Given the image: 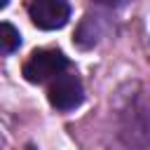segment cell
I'll list each match as a JSON object with an SVG mask.
<instances>
[{"label":"cell","instance_id":"cell-1","mask_svg":"<svg viewBox=\"0 0 150 150\" xmlns=\"http://www.w3.org/2000/svg\"><path fill=\"white\" fill-rule=\"evenodd\" d=\"M68 68V59L59 49H38L23 63V77L33 84H42L52 77H59Z\"/></svg>","mask_w":150,"mask_h":150},{"label":"cell","instance_id":"cell-2","mask_svg":"<svg viewBox=\"0 0 150 150\" xmlns=\"http://www.w3.org/2000/svg\"><path fill=\"white\" fill-rule=\"evenodd\" d=\"M28 16L38 28L56 30L68 23L70 5H68V0H33L28 5Z\"/></svg>","mask_w":150,"mask_h":150},{"label":"cell","instance_id":"cell-3","mask_svg":"<svg viewBox=\"0 0 150 150\" xmlns=\"http://www.w3.org/2000/svg\"><path fill=\"white\" fill-rule=\"evenodd\" d=\"M47 98L56 110H73L82 103L84 98V89L82 82L75 75H66L61 73L59 77H54V82L47 89Z\"/></svg>","mask_w":150,"mask_h":150},{"label":"cell","instance_id":"cell-4","mask_svg":"<svg viewBox=\"0 0 150 150\" xmlns=\"http://www.w3.org/2000/svg\"><path fill=\"white\" fill-rule=\"evenodd\" d=\"M0 45H2V52H5V54H12V52L21 45L19 30H16L12 23H7V21L0 26Z\"/></svg>","mask_w":150,"mask_h":150},{"label":"cell","instance_id":"cell-5","mask_svg":"<svg viewBox=\"0 0 150 150\" xmlns=\"http://www.w3.org/2000/svg\"><path fill=\"white\" fill-rule=\"evenodd\" d=\"M5 5H7V0H2V7H5Z\"/></svg>","mask_w":150,"mask_h":150}]
</instances>
